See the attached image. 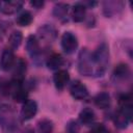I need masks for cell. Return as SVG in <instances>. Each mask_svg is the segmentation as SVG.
I'll return each instance as SVG.
<instances>
[{
    "mask_svg": "<svg viewBox=\"0 0 133 133\" xmlns=\"http://www.w3.org/2000/svg\"><path fill=\"white\" fill-rule=\"evenodd\" d=\"M94 61H95V75L102 76L108 65L109 62V49L108 46L103 43L101 44L97 50L92 53Z\"/></svg>",
    "mask_w": 133,
    "mask_h": 133,
    "instance_id": "1",
    "label": "cell"
},
{
    "mask_svg": "<svg viewBox=\"0 0 133 133\" xmlns=\"http://www.w3.org/2000/svg\"><path fill=\"white\" fill-rule=\"evenodd\" d=\"M78 71L84 76H91L95 74V61L92 53L87 49H82L78 57Z\"/></svg>",
    "mask_w": 133,
    "mask_h": 133,
    "instance_id": "2",
    "label": "cell"
},
{
    "mask_svg": "<svg viewBox=\"0 0 133 133\" xmlns=\"http://www.w3.org/2000/svg\"><path fill=\"white\" fill-rule=\"evenodd\" d=\"M61 47L66 54H72L78 47V39L75 34L66 31L61 36Z\"/></svg>",
    "mask_w": 133,
    "mask_h": 133,
    "instance_id": "3",
    "label": "cell"
},
{
    "mask_svg": "<svg viewBox=\"0 0 133 133\" xmlns=\"http://www.w3.org/2000/svg\"><path fill=\"white\" fill-rule=\"evenodd\" d=\"M70 92L76 100H85L88 97V89L78 80H75L70 86Z\"/></svg>",
    "mask_w": 133,
    "mask_h": 133,
    "instance_id": "4",
    "label": "cell"
},
{
    "mask_svg": "<svg viewBox=\"0 0 133 133\" xmlns=\"http://www.w3.org/2000/svg\"><path fill=\"white\" fill-rule=\"evenodd\" d=\"M37 33H38L39 38L46 43L53 42L57 35L56 29L52 25H49V24H45L42 27H39L37 30Z\"/></svg>",
    "mask_w": 133,
    "mask_h": 133,
    "instance_id": "5",
    "label": "cell"
},
{
    "mask_svg": "<svg viewBox=\"0 0 133 133\" xmlns=\"http://www.w3.org/2000/svg\"><path fill=\"white\" fill-rule=\"evenodd\" d=\"M37 112V104L34 100H27L22 107L21 110V115L23 117V119L28 121L30 118H32Z\"/></svg>",
    "mask_w": 133,
    "mask_h": 133,
    "instance_id": "6",
    "label": "cell"
},
{
    "mask_svg": "<svg viewBox=\"0 0 133 133\" xmlns=\"http://www.w3.org/2000/svg\"><path fill=\"white\" fill-rule=\"evenodd\" d=\"M22 5V1H0V11L4 15H12L17 12Z\"/></svg>",
    "mask_w": 133,
    "mask_h": 133,
    "instance_id": "7",
    "label": "cell"
},
{
    "mask_svg": "<svg viewBox=\"0 0 133 133\" xmlns=\"http://www.w3.org/2000/svg\"><path fill=\"white\" fill-rule=\"evenodd\" d=\"M70 80V75L65 70L57 71L53 76V81L57 89H62Z\"/></svg>",
    "mask_w": 133,
    "mask_h": 133,
    "instance_id": "8",
    "label": "cell"
},
{
    "mask_svg": "<svg viewBox=\"0 0 133 133\" xmlns=\"http://www.w3.org/2000/svg\"><path fill=\"white\" fill-rule=\"evenodd\" d=\"M15 63V54L11 50L5 49L1 55V69L3 71H8Z\"/></svg>",
    "mask_w": 133,
    "mask_h": 133,
    "instance_id": "9",
    "label": "cell"
},
{
    "mask_svg": "<svg viewBox=\"0 0 133 133\" xmlns=\"http://www.w3.org/2000/svg\"><path fill=\"white\" fill-rule=\"evenodd\" d=\"M26 72V62L22 59L19 58L16 66H15V71H14V81L17 84H21L23 79H24V75Z\"/></svg>",
    "mask_w": 133,
    "mask_h": 133,
    "instance_id": "10",
    "label": "cell"
},
{
    "mask_svg": "<svg viewBox=\"0 0 133 133\" xmlns=\"http://www.w3.org/2000/svg\"><path fill=\"white\" fill-rule=\"evenodd\" d=\"M26 50L31 57L36 56L39 53V44L34 35H29L26 41Z\"/></svg>",
    "mask_w": 133,
    "mask_h": 133,
    "instance_id": "11",
    "label": "cell"
},
{
    "mask_svg": "<svg viewBox=\"0 0 133 133\" xmlns=\"http://www.w3.org/2000/svg\"><path fill=\"white\" fill-rule=\"evenodd\" d=\"M85 11H86V8H85V5L81 2H78L74 5L73 7V10H72V19L74 22H82L85 18Z\"/></svg>",
    "mask_w": 133,
    "mask_h": 133,
    "instance_id": "12",
    "label": "cell"
},
{
    "mask_svg": "<svg viewBox=\"0 0 133 133\" xmlns=\"http://www.w3.org/2000/svg\"><path fill=\"white\" fill-rule=\"evenodd\" d=\"M96 118V114L91 108H84L79 113V119L83 125H90L94 123Z\"/></svg>",
    "mask_w": 133,
    "mask_h": 133,
    "instance_id": "13",
    "label": "cell"
},
{
    "mask_svg": "<svg viewBox=\"0 0 133 133\" xmlns=\"http://www.w3.org/2000/svg\"><path fill=\"white\" fill-rule=\"evenodd\" d=\"M46 64L50 70H58L63 64V58L61 57L60 54L54 53V54L49 56Z\"/></svg>",
    "mask_w": 133,
    "mask_h": 133,
    "instance_id": "14",
    "label": "cell"
},
{
    "mask_svg": "<svg viewBox=\"0 0 133 133\" xmlns=\"http://www.w3.org/2000/svg\"><path fill=\"white\" fill-rule=\"evenodd\" d=\"M95 104L101 109H105L110 105V96L108 92H100L95 97Z\"/></svg>",
    "mask_w": 133,
    "mask_h": 133,
    "instance_id": "15",
    "label": "cell"
},
{
    "mask_svg": "<svg viewBox=\"0 0 133 133\" xmlns=\"http://www.w3.org/2000/svg\"><path fill=\"white\" fill-rule=\"evenodd\" d=\"M27 96H28L27 91L21 86V84L17 85V87L14 90V94H12L14 100L18 103H25L27 101Z\"/></svg>",
    "mask_w": 133,
    "mask_h": 133,
    "instance_id": "16",
    "label": "cell"
},
{
    "mask_svg": "<svg viewBox=\"0 0 133 133\" xmlns=\"http://www.w3.org/2000/svg\"><path fill=\"white\" fill-rule=\"evenodd\" d=\"M69 10V5L65 3H57L53 8V15L57 19H63L66 17Z\"/></svg>",
    "mask_w": 133,
    "mask_h": 133,
    "instance_id": "17",
    "label": "cell"
},
{
    "mask_svg": "<svg viewBox=\"0 0 133 133\" xmlns=\"http://www.w3.org/2000/svg\"><path fill=\"white\" fill-rule=\"evenodd\" d=\"M16 21H17V24L20 26H28L32 22V16L28 10H24L17 17Z\"/></svg>",
    "mask_w": 133,
    "mask_h": 133,
    "instance_id": "18",
    "label": "cell"
},
{
    "mask_svg": "<svg viewBox=\"0 0 133 133\" xmlns=\"http://www.w3.org/2000/svg\"><path fill=\"white\" fill-rule=\"evenodd\" d=\"M22 38H23L22 32H20V31H14V32H11L10 35H9V37H8L9 46L12 49L19 48L20 45H21V43H22Z\"/></svg>",
    "mask_w": 133,
    "mask_h": 133,
    "instance_id": "19",
    "label": "cell"
},
{
    "mask_svg": "<svg viewBox=\"0 0 133 133\" xmlns=\"http://www.w3.org/2000/svg\"><path fill=\"white\" fill-rule=\"evenodd\" d=\"M37 129L39 133H52L53 123L48 118H43L37 123Z\"/></svg>",
    "mask_w": 133,
    "mask_h": 133,
    "instance_id": "20",
    "label": "cell"
},
{
    "mask_svg": "<svg viewBox=\"0 0 133 133\" xmlns=\"http://www.w3.org/2000/svg\"><path fill=\"white\" fill-rule=\"evenodd\" d=\"M129 72H130V70H129V66L127 63H119L115 66L113 74L117 78H125L129 75Z\"/></svg>",
    "mask_w": 133,
    "mask_h": 133,
    "instance_id": "21",
    "label": "cell"
},
{
    "mask_svg": "<svg viewBox=\"0 0 133 133\" xmlns=\"http://www.w3.org/2000/svg\"><path fill=\"white\" fill-rule=\"evenodd\" d=\"M114 123H115V126H117L121 129H124V128L127 127V125L129 123V119L124 115V113H122L121 111H118L117 114L114 117Z\"/></svg>",
    "mask_w": 133,
    "mask_h": 133,
    "instance_id": "22",
    "label": "cell"
},
{
    "mask_svg": "<svg viewBox=\"0 0 133 133\" xmlns=\"http://www.w3.org/2000/svg\"><path fill=\"white\" fill-rule=\"evenodd\" d=\"M66 131L68 133H78L79 132V126L75 121H71L66 125Z\"/></svg>",
    "mask_w": 133,
    "mask_h": 133,
    "instance_id": "23",
    "label": "cell"
},
{
    "mask_svg": "<svg viewBox=\"0 0 133 133\" xmlns=\"http://www.w3.org/2000/svg\"><path fill=\"white\" fill-rule=\"evenodd\" d=\"M90 133H106V129L103 124H96L91 128Z\"/></svg>",
    "mask_w": 133,
    "mask_h": 133,
    "instance_id": "24",
    "label": "cell"
},
{
    "mask_svg": "<svg viewBox=\"0 0 133 133\" xmlns=\"http://www.w3.org/2000/svg\"><path fill=\"white\" fill-rule=\"evenodd\" d=\"M30 4L35 8H42V6L44 5V1H36L35 0V1H31Z\"/></svg>",
    "mask_w": 133,
    "mask_h": 133,
    "instance_id": "25",
    "label": "cell"
},
{
    "mask_svg": "<svg viewBox=\"0 0 133 133\" xmlns=\"http://www.w3.org/2000/svg\"><path fill=\"white\" fill-rule=\"evenodd\" d=\"M24 133H33V132H32V130H27V131H25Z\"/></svg>",
    "mask_w": 133,
    "mask_h": 133,
    "instance_id": "26",
    "label": "cell"
}]
</instances>
